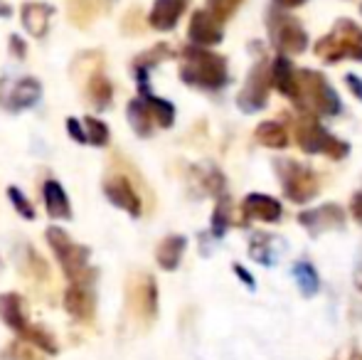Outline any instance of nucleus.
Instances as JSON below:
<instances>
[{
	"instance_id": "13",
	"label": "nucleus",
	"mask_w": 362,
	"mask_h": 360,
	"mask_svg": "<svg viewBox=\"0 0 362 360\" xmlns=\"http://www.w3.org/2000/svg\"><path fill=\"white\" fill-rule=\"evenodd\" d=\"M272 82H274V87H276L281 94H286L291 96L293 101H298V87H296V72H293V67H291V62H288V57H276L274 59V64H272Z\"/></svg>"
},
{
	"instance_id": "19",
	"label": "nucleus",
	"mask_w": 362,
	"mask_h": 360,
	"mask_svg": "<svg viewBox=\"0 0 362 360\" xmlns=\"http://www.w3.org/2000/svg\"><path fill=\"white\" fill-rule=\"evenodd\" d=\"M293 279H296V284H298V289H300L303 296H313V294H318L320 279L308 262H298V265L293 267Z\"/></svg>"
},
{
	"instance_id": "25",
	"label": "nucleus",
	"mask_w": 362,
	"mask_h": 360,
	"mask_svg": "<svg viewBox=\"0 0 362 360\" xmlns=\"http://www.w3.org/2000/svg\"><path fill=\"white\" fill-rule=\"evenodd\" d=\"M239 5H242V0H210V13L222 23V20L232 18L237 13Z\"/></svg>"
},
{
	"instance_id": "21",
	"label": "nucleus",
	"mask_w": 362,
	"mask_h": 360,
	"mask_svg": "<svg viewBox=\"0 0 362 360\" xmlns=\"http://www.w3.org/2000/svg\"><path fill=\"white\" fill-rule=\"evenodd\" d=\"M10 96H15V101H13L15 109H20V106H30V104L37 101L40 84L35 82V79H23V82L15 84V91Z\"/></svg>"
},
{
	"instance_id": "1",
	"label": "nucleus",
	"mask_w": 362,
	"mask_h": 360,
	"mask_svg": "<svg viewBox=\"0 0 362 360\" xmlns=\"http://www.w3.org/2000/svg\"><path fill=\"white\" fill-rule=\"evenodd\" d=\"M315 54L323 62H340V59L362 62V28L353 20H338L335 28L318 40Z\"/></svg>"
},
{
	"instance_id": "8",
	"label": "nucleus",
	"mask_w": 362,
	"mask_h": 360,
	"mask_svg": "<svg viewBox=\"0 0 362 360\" xmlns=\"http://www.w3.org/2000/svg\"><path fill=\"white\" fill-rule=\"evenodd\" d=\"M187 35L195 45H219L224 37V30H222V23L210 13V10H197L190 20V28H187Z\"/></svg>"
},
{
	"instance_id": "15",
	"label": "nucleus",
	"mask_w": 362,
	"mask_h": 360,
	"mask_svg": "<svg viewBox=\"0 0 362 360\" xmlns=\"http://www.w3.org/2000/svg\"><path fill=\"white\" fill-rule=\"evenodd\" d=\"M0 316H3V321L8 323L10 328H15V331H28V323H25V316H23V301H20L18 294H5L3 298H0Z\"/></svg>"
},
{
	"instance_id": "24",
	"label": "nucleus",
	"mask_w": 362,
	"mask_h": 360,
	"mask_svg": "<svg viewBox=\"0 0 362 360\" xmlns=\"http://www.w3.org/2000/svg\"><path fill=\"white\" fill-rule=\"evenodd\" d=\"M252 257L259 262V265H274V257H272V247H269V237L259 232L257 237L252 240V247H249Z\"/></svg>"
},
{
	"instance_id": "34",
	"label": "nucleus",
	"mask_w": 362,
	"mask_h": 360,
	"mask_svg": "<svg viewBox=\"0 0 362 360\" xmlns=\"http://www.w3.org/2000/svg\"><path fill=\"white\" fill-rule=\"evenodd\" d=\"M355 286H358L360 291H362V267H360L358 272H355Z\"/></svg>"
},
{
	"instance_id": "3",
	"label": "nucleus",
	"mask_w": 362,
	"mask_h": 360,
	"mask_svg": "<svg viewBox=\"0 0 362 360\" xmlns=\"http://www.w3.org/2000/svg\"><path fill=\"white\" fill-rule=\"evenodd\" d=\"M296 87H298V101L296 104H305L310 111L320 116H333L340 111L338 94L325 82L320 72H313V69L296 72Z\"/></svg>"
},
{
	"instance_id": "9",
	"label": "nucleus",
	"mask_w": 362,
	"mask_h": 360,
	"mask_svg": "<svg viewBox=\"0 0 362 360\" xmlns=\"http://www.w3.org/2000/svg\"><path fill=\"white\" fill-rule=\"evenodd\" d=\"M298 222L303 227H308L310 232H323V230H338L345 225V210L340 205H323L318 210L310 212H300Z\"/></svg>"
},
{
	"instance_id": "16",
	"label": "nucleus",
	"mask_w": 362,
	"mask_h": 360,
	"mask_svg": "<svg viewBox=\"0 0 362 360\" xmlns=\"http://www.w3.org/2000/svg\"><path fill=\"white\" fill-rule=\"evenodd\" d=\"M182 250H185V237L180 235H173V237H165L158 247V265L163 269H175L180 265V257H182Z\"/></svg>"
},
{
	"instance_id": "7",
	"label": "nucleus",
	"mask_w": 362,
	"mask_h": 360,
	"mask_svg": "<svg viewBox=\"0 0 362 360\" xmlns=\"http://www.w3.org/2000/svg\"><path fill=\"white\" fill-rule=\"evenodd\" d=\"M269 84H272V74H269V64L259 62L257 67L252 69L244 89L239 91V109L242 111H259L267 106L269 101Z\"/></svg>"
},
{
	"instance_id": "26",
	"label": "nucleus",
	"mask_w": 362,
	"mask_h": 360,
	"mask_svg": "<svg viewBox=\"0 0 362 360\" xmlns=\"http://www.w3.org/2000/svg\"><path fill=\"white\" fill-rule=\"evenodd\" d=\"M86 126L91 129V134H86V136H91V141L94 144H99V146H104L106 141H109V129H106L101 121H96V119H86Z\"/></svg>"
},
{
	"instance_id": "30",
	"label": "nucleus",
	"mask_w": 362,
	"mask_h": 360,
	"mask_svg": "<svg viewBox=\"0 0 362 360\" xmlns=\"http://www.w3.org/2000/svg\"><path fill=\"white\" fill-rule=\"evenodd\" d=\"M350 210H353L355 220H358L360 225H362V192H358V195L353 197V207H350Z\"/></svg>"
},
{
	"instance_id": "10",
	"label": "nucleus",
	"mask_w": 362,
	"mask_h": 360,
	"mask_svg": "<svg viewBox=\"0 0 362 360\" xmlns=\"http://www.w3.org/2000/svg\"><path fill=\"white\" fill-rule=\"evenodd\" d=\"M47 240H49V245L54 247V252L59 255V262L64 265L67 274L69 277H74V274L84 267L86 255L79 250V247H74L72 242H69L67 232H62V230H54L52 227V230L47 232Z\"/></svg>"
},
{
	"instance_id": "29",
	"label": "nucleus",
	"mask_w": 362,
	"mask_h": 360,
	"mask_svg": "<svg viewBox=\"0 0 362 360\" xmlns=\"http://www.w3.org/2000/svg\"><path fill=\"white\" fill-rule=\"evenodd\" d=\"M345 84H348V89L362 101V79L358 77V74H348V77H345Z\"/></svg>"
},
{
	"instance_id": "31",
	"label": "nucleus",
	"mask_w": 362,
	"mask_h": 360,
	"mask_svg": "<svg viewBox=\"0 0 362 360\" xmlns=\"http://www.w3.org/2000/svg\"><path fill=\"white\" fill-rule=\"evenodd\" d=\"M67 129L72 131V136H74L76 141H86V134H84V131L79 129V124H76L74 119H69V121H67Z\"/></svg>"
},
{
	"instance_id": "17",
	"label": "nucleus",
	"mask_w": 362,
	"mask_h": 360,
	"mask_svg": "<svg viewBox=\"0 0 362 360\" xmlns=\"http://www.w3.org/2000/svg\"><path fill=\"white\" fill-rule=\"evenodd\" d=\"M254 136H257L259 144L267 146V149H286L288 146L286 129H284L281 124H276V121H264V124H259Z\"/></svg>"
},
{
	"instance_id": "23",
	"label": "nucleus",
	"mask_w": 362,
	"mask_h": 360,
	"mask_svg": "<svg viewBox=\"0 0 362 360\" xmlns=\"http://www.w3.org/2000/svg\"><path fill=\"white\" fill-rule=\"evenodd\" d=\"M146 101L153 109L151 116H156L158 124L165 126V129L168 126H173V119H175V109H173V104H168V101H163V99H156V96L148 94V91H146Z\"/></svg>"
},
{
	"instance_id": "14",
	"label": "nucleus",
	"mask_w": 362,
	"mask_h": 360,
	"mask_svg": "<svg viewBox=\"0 0 362 360\" xmlns=\"http://www.w3.org/2000/svg\"><path fill=\"white\" fill-rule=\"evenodd\" d=\"M106 195L111 197V202H116L119 207L129 210L131 215H139L141 212L139 195H136V190L129 185V180L126 178H116V180L106 182Z\"/></svg>"
},
{
	"instance_id": "32",
	"label": "nucleus",
	"mask_w": 362,
	"mask_h": 360,
	"mask_svg": "<svg viewBox=\"0 0 362 360\" xmlns=\"http://www.w3.org/2000/svg\"><path fill=\"white\" fill-rule=\"evenodd\" d=\"M234 272L239 274V279H242V281L247 284L249 289H254V279H252V274H247V269H244V267H239V265H237V267H234Z\"/></svg>"
},
{
	"instance_id": "18",
	"label": "nucleus",
	"mask_w": 362,
	"mask_h": 360,
	"mask_svg": "<svg viewBox=\"0 0 362 360\" xmlns=\"http://www.w3.org/2000/svg\"><path fill=\"white\" fill-rule=\"evenodd\" d=\"M45 205H47V212L52 217H72L69 215V202L64 197V190L52 180L45 185Z\"/></svg>"
},
{
	"instance_id": "35",
	"label": "nucleus",
	"mask_w": 362,
	"mask_h": 360,
	"mask_svg": "<svg viewBox=\"0 0 362 360\" xmlns=\"http://www.w3.org/2000/svg\"><path fill=\"white\" fill-rule=\"evenodd\" d=\"M360 10H362V5H360Z\"/></svg>"
},
{
	"instance_id": "6",
	"label": "nucleus",
	"mask_w": 362,
	"mask_h": 360,
	"mask_svg": "<svg viewBox=\"0 0 362 360\" xmlns=\"http://www.w3.org/2000/svg\"><path fill=\"white\" fill-rule=\"evenodd\" d=\"M269 35H272L274 47L281 54H300L308 47V35H305L303 25L293 18V15L284 13H269Z\"/></svg>"
},
{
	"instance_id": "27",
	"label": "nucleus",
	"mask_w": 362,
	"mask_h": 360,
	"mask_svg": "<svg viewBox=\"0 0 362 360\" xmlns=\"http://www.w3.org/2000/svg\"><path fill=\"white\" fill-rule=\"evenodd\" d=\"M227 222H229V215H227V200L222 197V202H219L217 210H215V232H217V237H222V232H224V227H227Z\"/></svg>"
},
{
	"instance_id": "2",
	"label": "nucleus",
	"mask_w": 362,
	"mask_h": 360,
	"mask_svg": "<svg viewBox=\"0 0 362 360\" xmlns=\"http://www.w3.org/2000/svg\"><path fill=\"white\" fill-rule=\"evenodd\" d=\"M180 74L187 84L205 89H219L227 84V62L215 52L192 47L185 50V64H182Z\"/></svg>"
},
{
	"instance_id": "20",
	"label": "nucleus",
	"mask_w": 362,
	"mask_h": 360,
	"mask_svg": "<svg viewBox=\"0 0 362 360\" xmlns=\"http://www.w3.org/2000/svg\"><path fill=\"white\" fill-rule=\"evenodd\" d=\"M64 306H67V311L72 313L76 318H89L91 316V296L86 291H81V289H69L67 296H64Z\"/></svg>"
},
{
	"instance_id": "28",
	"label": "nucleus",
	"mask_w": 362,
	"mask_h": 360,
	"mask_svg": "<svg viewBox=\"0 0 362 360\" xmlns=\"http://www.w3.org/2000/svg\"><path fill=\"white\" fill-rule=\"evenodd\" d=\"M10 197H13L15 207H18V210L23 212V215L28 217V220H30V217H35V215H33V207L28 205V200H25V197H20V192L15 190V187H10Z\"/></svg>"
},
{
	"instance_id": "4",
	"label": "nucleus",
	"mask_w": 362,
	"mask_h": 360,
	"mask_svg": "<svg viewBox=\"0 0 362 360\" xmlns=\"http://www.w3.org/2000/svg\"><path fill=\"white\" fill-rule=\"evenodd\" d=\"M274 166H276L279 180H281V187H284V192H286L288 200L308 202L318 195L320 182H318V175H315L310 168L296 163V161H286V158H279Z\"/></svg>"
},
{
	"instance_id": "22",
	"label": "nucleus",
	"mask_w": 362,
	"mask_h": 360,
	"mask_svg": "<svg viewBox=\"0 0 362 360\" xmlns=\"http://www.w3.org/2000/svg\"><path fill=\"white\" fill-rule=\"evenodd\" d=\"M129 116H131V124H134L136 134H141V136L151 134V111H148V106L144 101H134V104L129 106Z\"/></svg>"
},
{
	"instance_id": "11",
	"label": "nucleus",
	"mask_w": 362,
	"mask_h": 360,
	"mask_svg": "<svg viewBox=\"0 0 362 360\" xmlns=\"http://www.w3.org/2000/svg\"><path fill=\"white\" fill-rule=\"evenodd\" d=\"M244 215L262 222H279V217H281V202L264 195V192H252L244 200Z\"/></svg>"
},
{
	"instance_id": "33",
	"label": "nucleus",
	"mask_w": 362,
	"mask_h": 360,
	"mask_svg": "<svg viewBox=\"0 0 362 360\" xmlns=\"http://www.w3.org/2000/svg\"><path fill=\"white\" fill-rule=\"evenodd\" d=\"M274 3H276L279 8H298V5H303L305 0H274Z\"/></svg>"
},
{
	"instance_id": "12",
	"label": "nucleus",
	"mask_w": 362,
	"mask_h": 360,
	"mask_svg": "<svg viewBox=\"0 0 362 360\" xmlns=\"http://www.w3.org/2000/svg\"><path fill=\"white\" fill-rule=\"evenodd\" d=\"M187 0H156V8L151 13V25L156 30H170L175 28L177 18L185 10Z\"/></svg>"
},
{
	"instance_id": "5",
	"label": "nucleus",
	"mask_w": 362,
	"mask_h": 360,
	"mask_svg": "<svg viewBox=\"0 0 362 360\" xmlns=\"http://www.w3.org/2000/svg\"><path fill=\"white\" fill-rule=\"evenodd\" d=\"M296 139H298L300 151L305 153H325L333 161H340L350 153V146L345 141H338L323 129L315 119H300L298 131H296Z\"/></svg>"
}]
</instances>
